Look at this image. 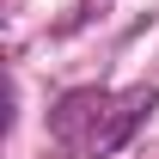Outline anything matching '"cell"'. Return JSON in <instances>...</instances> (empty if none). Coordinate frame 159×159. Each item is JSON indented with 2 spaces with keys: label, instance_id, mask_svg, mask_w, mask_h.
Instances as JSON below:
<instances>
[{
  "label": "cell",
  "instance_id": "obj_1",
  "mask_svg": "<svg viewBox=\"0 0 159 159\" xmlns=\"http://www.w3.org/2000/svg\"><path fill=\"white\" fill-rule=\"evenodd\" d=\"M153 98L159 92H147V86H135V92H67L49 116V135L67 159H104L141 129Z\"/></svg>",
  "mask_w": 159,
  "mask_h": 159
}]
</instances>
